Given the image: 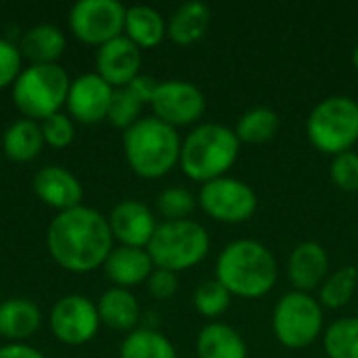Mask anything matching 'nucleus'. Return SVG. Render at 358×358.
I'll return each instance as SVG.
<instances>
[{
  "mask_svg": "<svg viewBox=\"0 0 358 358\" xmlns=\"http://www.w3.org/2000/svg\"><path fill=\"white\" fill-rule=\"evenodd\" d=\"M52 260L69 273H92L113 250V235L103 214L80 206L59 212L46 231Z\"/></svg>",
  "mask_w": 358,
  "mask_h": 358,
  "instance_id": "f257e3e1",
  "label": "nucleus"
},
{
  "mask_svg": "<svg viewBox=\"0 0 358 358\" xmlns=\"http://www.w3.org/2000/svg\"><path fill=\"white\" fill-rule=\"evenodd\" d=\"M277 277L279 268L273 252L254 239H237L216 258V279L231 296L245 300L264 298L275 287Z\"/></svg>",
  "mask_w": 358,
  "mask_h": 358,
  "instance_id": "f03ea898",
  "label": "nucleus"
},
{
  "mask_svg": "<svg viewBox=\"0 0 358 358\" xmlns=\"http://www.w3.org/2000/svg\"><path fill=\"white\" fill-rule=\"evenodd\" d=\"M124 155L132 172L141 178L155 180L172 172L180 162L182 141L176 128L157 117H141L124 130Z\"/></svg>",
  "mask_w": 358,
  "mask_h": 358,
  "instance_id": "7ed1b4c3",
  "label": "nucleus"
},
{
  "mask_svg": "<svg viewBox=\"0 0 358 358\" xmlns=\"http://www.w3.org/2000/svg\"><path fill=\"white\" fill-rule=\"evenodd\" d=\"M241 143L235 130L222 124H199L195 126L180 147V168L185 176L195 182H210L227 176L239 157Z\"/></svg>",
  "mask_w": 358,
  "mask_h": 358,
  "instance_id": "20e7f679",
  "label": "nucleus"
},
{
  "mask_svg": "<svg viewBox=\"0 0 358 358\" xmlns=\"http://www.w3.org/2000/svg\"><path fill=\"white\" fill-rule=\"evenodd\" d=\"M69 86L71 80L59 63L29 65L13 84V103L27 120L42 122L61 111Z\"/></svg>",
  "mask_w": 358,
  "mask_h": 358,
  "instance_id": "39448f33",
  "label": "nucleus"
},
{
  "mask_svg": "<svg viewBox=\"0 0 358 358\" xmlns=\"http://www.w3.org/2000/svg\"><path fill=\"white\" fill-rule=\"evenodd\" d=\"M147 252L155 268L182 273L197 266L210 252V235L195 220L157 224Z\"/></svg>",
  "mask_w": 358,
  "mask_h": 358,
  "instance_id": "423d86ee",
  "label": "nucleus"
},
{
  "mask_svg": "<svg viewBox=\"0 0 358 358\" xmlns=\"http://www.w3.org/2000/svg\"><path fill=\"white\" fill-rule=\"evenodd\" d=\"M306 134L321 153L336 157L352 151L358 143V103L344 94L323 99L308 115Z\"/></svg>",
  "mask_w": 358,
  "mask_h": 358,
  "instance_id": "0eeeda50",
  "label": "nucleus"
},
{
  "mask_svg": "<svg viewBox=\"0 0 358 358\" xmlns=\"http://www.w3.org/2000/svg\"><path fill=\"white\" fill-rule=\"evenodd\" d=\"M325 327L323 306L310 294L287 292L279 298L273 310V331L281 346L289 350H304L313 346Z\"/></svg>",
  "mask_w": 358,
  "mask_h": 358,
  "instance_id": "6e6552de",
  "label": "nucleus"
},
{
  "mask_svg": "<svg viewBox=\"0 0 358 358\" xmlns=\"http://www.w3.org/2000/svg\"><path fill=\"white\" fill-rule=\"evenodd\" d=\"M197 203L216 222L241 224L256 214L258 195L248 182L233 176H222L201 185Z\"/></svg>",
  "mask_w": 358,
  "mask_h": 358,
  "instance_id": "1a4fd4ad",
  "label": "nucleus"
},
{
  "mask_svg": "<svg viewBox=\"0 0 358 358\" xmlns=\"http://www.w3.org/2000/svg\"><path fill=\"white\" fill-rule=\"evenodd\" d=\"M126 6L117 0H80L69 10L71 34L90 46H103L124 36Z\"/></svg>",
  "mask_w": 358,
  "mask_h": 358,
  "instance_id": "9d476101",
  "label": "nucleus"
},
{
  "mask_svg": "<svg viewBox=\"0 0 358 358\" xmlns=\"http://www.w3.org/2000/svg\"><path fill=\"white\" fill-rule=\"evenodd\" d=\"M149 105L153 109V117L172 128L197 124L208 107L201 88L187 80L159 82Z\"/></svg>",
  "mask_w": 358,
  "mask_h": 358,
  "instance_id": "9b49d317",
  "label": "nucleus"
},
{
  "mask_svg": "<svg viewBox=\"0 0 358 358\" xmlns=\"http://www.w3.org/2000/svg\"><path fill=\"white\" fill-rule=\"evenodd\" d=\"M101 319L96 304L86 296H65L50 310V331L67 346H82L94 340Z\"/></svg>",
  "mask_w": 358,
  "mask_h": 358,
  "instance_id": "f8f14e48",
  "label": "nucleus"
},
{
  "mask_svg": "<svg viewBox=\"0 0 358 358\" xmlns=\"http://www.w3.org/2000/svg\"><path fill=\"white\" fill-rule=\"evenodd\" d=\"M113 90L101 76L84 73L76 78L67 94V115L80 124H99L107 120Z\"/></svg>",
  "mask_w": 358,
  "mask_h": 358,
  "instance_id": "ddd939ff",
  "label": "nucleus"
},
{
  "mask_svg": "<svg viewBox=\"0 0 358 358\" xmlns=\"http://www.w3.org/2000/svg\"><path fill=\"white\" fill-rule=\"evenodd\" d=\"M143 55L141 48L126 36H120L96 50V76H101L111 88H126L134 78L141 76Z\"/></svg>",
  "mask_w": 358,
  "mask_h": 358,
  "instance_id": "4468645a",
  "label": "nucleus"
},
{
  "mask_svg": "<svg viewBox=\"0 0 358 358\" xmlns=\"http://www.w3.org/2000/svg\"><path fill=\"white\" fill-rule=\"evenodd\" d=\"M107 222H109L113 239H117L122 245H128V248L147 250L157 229L153 212L143 201H136V199L120 201L107 216Z\"/></svg>",
  "mask_w": 358,
  "mask_h": 358,
  "instance_id": "2eb2a0df",
  "label": "nucleus"
},
{
  "mask_svg": "<svg viewBox=\"0 0 358 358\" xmlns=\"http://www.w3.org/2000/svg\"><path fill=\"white\" fill-rule=\"evenodd\" d=\"M31 187L40 201H44L46 206H50L59 212L80 208L82 199H84L80 180L69 170H65L61 166H46V168L38 170Z\"/></svg>",
  "mask_w": 358,
  "mask_h": 358,
  "instance_id": "dca6fc26",
  "label": "nucleus"
},
{
  "mask_svg": "<svg viewBox=\"0 0 358 358\" xmlns=\"http://www.w3.org/2000/svg\"><path fill=\"white\" fill-rule=\"evenodd\" d=\"M287 277L296 292L310 294L329 277V256L317 241H304L294 248L287 260Z\"/></svg>",
  "mask_w": 358,
  "mask_h": 358,
  "instance_id": "f3484780",
  "label": "nucleus"
},
{
  "mask_svg": "<svg viewBox=\"0 0 358 358\" xmlns=\"http://www.w3.org/2000/svg\"><path fill=\"white\" fill-rule=\"evenodd\" d=\"M103 268L107 279L113 283V287H124V289L147 283L149 275L155 271L153 260L145 248H128V245L113 248Z\"/></svg>",
  "mask_w": 358,
  "mask_h": 358,
  "instance_id": "a211bd4d",
  "label": "nucleus"
},
{
  "mask_svg": "<svg viewBox=\"0 0 358 358\" xmlns=\"http://www.w3.org/2000/svg\"><path fill=\"white\" fill-rule=\"evenodd\" d=\"M42 325V313L27 298H10L0 302V338L10 344H25Z\"/></svg>",
  "mask_w": 358,
  "mask_h": 358,
  "instance_id": "6ab92c4d",
  "label": "nucleus"
},
{
  "mask_svg": "<svg viewBox=\"0 0 358 358\" xmlns=\"http://www.w3.org/2000/svg\"><path fill=\"white\" fill-rule=\"evenodd\" d=\"M124 36L130 42H134L141 50L155 48L168 36V23L157 8L147 4H136L126 8Z\"/></svg>",
  "mask_w": 358,
  "mask_h": 358,
  "instance_id": "aec40b11",
  "label": "nucleus"
},
{
  "mask_svg": "<svg viewBox=\"0 0 358 358\" xmlns=\"http://www.w3.org/2000/svg\"><path fill=\"white\" fill-rule=\"evenodd\" d=\"M99 319L103 325L115 331H134L138 319H141V306L138 300L130 289L124 287H111L107 289L99 304Z\"/></svg>",
  "mask_w": 358,
  "mask_h": 358,
  "instance_id": "412c9836",
  "label": "nucleus"
},
{
  "mask_svg": "<svg viewBox=\"0 0 358 358\" xmlns=\"http://www.w3.org/2000/svg\"><path fill=\"white\" fill-rule=\"evenodd\" d=\"M199 358H248V346L241 334L227 323H208L197 336Z\"/></svg>",
  "mask_w": 358,
  "mask_h": 358,
  "instance_id": "4be33fe9",
  "label": "nucleus"
},
{
  "mask_svg": "<svg viewBox=\"0 0 358 358\" xmlns=\"http://www.w3.org/2000/svg\"><path fill=\"white\" fill-rule=\"evenodd\" d=\"M21 57H25L31 65H50L65 50V34L50 23L36 25L27 29L19 44Z\"/></svg>",
  "mask_w": 358,
  "mask_h": 358,
  "instance_id": "5701e85b",
  "label": "nucleus"
},
{
  "mask_svg": "<svg viewBox=\"0 0 358 358\" xmlns=\"http://www.w3.org/2000/svg\"><path fill=\"white\" fill-rule=\"evenodd\" d=\"M212 13L203 2H185L168 19V38L178 46H189L201 40L210 27Z\"/></svg>",
  "mask_w": 358,
  "mask_h": 358,
  "instance_id": "b1692460",
  "label": "nucleus"
},
{
  "mask_svg": "<svg viewBox=\"0 0 358 358\" xmlns=\"http://www.w3.org/2000/svg\"><path fill=\"white\" fill-rule=\"evenodd\" d=\"M44 145L46 143L42 136L40 122L27 120V117L13 122L4 130V136H2L4 155L15 164H27V162L36 159Z\"/></svg>",
  "mask_w": 358,
  "mask_h": 358,
  "instance_id": "393cba45",
  "label": "nucleus"
},
{
  "mask_svg": "<svg viewBox=\"0 0 358 358\" xmlns=\"http://www.w3.org/2000/svg\"><path fill=\"white\" fill-rule=\"evenodd\" d=\"M120 358H178L174 344L157 329L143 327L126 336Z\"/></svg>",
  "mask_w": 358,
  "mask_h": 358,
  "instance_id": "a878e982",
  "label": "nucleus"
},
{
  "mask_svg": "<svg viewBox=\"0 0 358 358\" xmlns=\"http://www.w3.org/2000/svg\"><path fill=\"white\" fill-rule=\"evenodd\" d=\"M277 130H279V115L271 107H254L245 111L235 126V134L239 143H248V145L268 143L271 138H275Z\"/></svg>",
  "mask_w": 358,
  "mask_h": 358,
  "instance_id": "bb28decb",
  "label": "nucleus"
},
{
  "mask_svg": "<svg viewBox=\"0 0 358 358\" xmlns=\"http://www.w3.org/2000/svg\"><path fill=\"white\" fill-rule=\"evenodd\" d=\"M358 285V271L348 264V266H342L338 268L334 275H329L325 279V283L319 287V302L323 308H331V310H338V308H344L352 298H355V292H357Z\"/></svg>",
  "mask_w": 358,
  "mask_h": 358,
  "instance_id": "cd10ccee",
  "label": "nucleus"
},
{
  "mask_svg": "<svg viewBox=\"0 0 358 358\" xmlns=\"http://www.w3.org/2000/svg\"><path fill=\"white\" fill-rule=\"evenodd\" d=\"M329 358H358V319L344 317L334 321L323 336Z\"/></svg>",
  "mask_w": 358,
  "mask_h": 358,
  "instance_id": "c85d7f7f",
  "label": "nucleus"
},
{
  "mask_svg": "<svg viewBox=\"0 0 358 358\" xmlns=\"http://www.w3.org/2000/svg\"><path fill=\"white\" fill-rule=\"evenodd\" d=\"M231 292L218 281V279H208L203 281L195 294H193V304L195 310L206 317V319H218L231 308Z\"/></svg>",
  "mask_w": 358,
  "mask_h": 358,
  "instance_id": "c756f323",
  "label": "nucleus"
},
{
  "mask_svg": "<svg viewBox=\"0 0 358 358\" xmlns=\"http://www.w3.org/2000/svg\"><path fill=\"white\" fill-rule=\"evenodd\" d=\"M143 101L130 90V88H115L113 90V99L109 105V113L107 120L111 126L128 130L130 126H134L141 120V111H143Z\"/></svg>",
  "mask_w": 358,
  "mask_h": 358,
  "instance_id": "7c9ffc66",
  "label": "nucleus"
},
{
  "mask_svg": "<svg viewBox=\"0 0 358 358\" xmlns=\"http://www.w3.org/2000/svg\"><path fill=\"white\" fill-rule=\"evenodd\" d=\"M195 208H197L195 195L182 187H168L157 195V212L166 218V222L189 220Z\"/></svg>",
  "mask_w": 358,
  "mask_h": 358,
  "instance_id": "2f4dec72",
  "label": "nucleus"
},
{
  "mask_svg": "<svg viewBox=\"0 0 358 358\" xmlns=\"http://www.w3.org/2000/svg\"><path fill=\"white\" fill-rule=\"evenodd\" d=\"M40 128H42L44 143L50 145L52 149H65V147H69L71 141H73V136H76L73 122L63 111H59V113L42 120L40 122Z\"/></svg>",
  "mask_w": 358,
  "mask_h": 358,
  "instance_id": "473e14b6",
  "label": "nucleus"
},
{
  "mask_svg": "<svg viewBox=\"0 0 358 358\" xmlns=\"http://www.w3.org/2000/svg\"><path fill=\"white\" fill-rule=\"evenodd\" d=\"M331 180L338 189L346 193L358 191V153L346 151L334 157L331 162Z\"/></svg>",
  "mask_w": 358,
  "mask_h": 358,
  "instance_id": "72a5a7b5",
  "label": "nucleus"
},
{
  "mask_svg": "<svg viewBox=\"0 0 358 358\" xmlns=\"http://www.w3.org/2000/svg\"><path fill=\"white\" fill-rule=\"evenodd\" d=\"M21 61H23L21 50L13 42L0 38V90L15 84V80L23 71Z\"/></svg>",
  "mask_w": 358,
  "mask_h": 358,
  "instance_id": "f704fd0d",
  "label": "nucleus"
},
{
  "mask_svg": "<svg viewBox=\"0 0 358 358\" xmlns=\"http://www.w3.org/2000/svg\"><path fill=\"white\" fill-rule=\"evenodd\" d=\"M147 289H149L151 298L166 302V300L174 298V294L178 292V277L172 271L155 268L147 279Z\"/></svg>",
  "mask_w": 358,
  "mask_h": 358,
  "instance_id": "c9c22d12",
  "label": "nucleus"
},
{
  "mask_svg": "<svg viewBox=\"0 0 358 358\" xmlns=\"http://www.w3.org/2000/svg\"><path fill=\"white\" fill-rule=\"evenodd\" d=\"M157 86H159L157 80H153V78H149V76H138V78H134L126 88H130L143 103H151V99H153V94H155V90H157Z\"/></svg>",
  "mask_w": 358,
  "mask_h": 358,
  "instance_id": "e433bc0d",
  "label": "nucleus"
},
{
  "mask_svg": "<svg viewBox=\"0 0 358 358\" xmlns=\"http://www.w3.org/2000/svg\"><path fill=\"white\" fill-rule=\"evenodd\" d=\"M0 358H44V355L27 344H6L0 348Z\"/></svg>",
  "mask_w": 358,
  "mask_h": 358,
  "instance_id": "4c0bfd02",
  "label": "nucleus"
},
{
  "mask_svg": "<svg viewBox=\"0 0 358 358\" xmlns=\"http://www.w3.org/2000/svg\"><path fill=\"white\" fill-rule=\"evenodd\" d=\"M352 65H355V69L358 71V44L355 46V50H352Z\"/></svg>",
  "mask_w": 358,
  "mask_h": 358,
  "instance_id": "58836bf2",
  "label": "nucleus"
}]
</instances>
